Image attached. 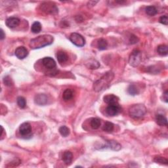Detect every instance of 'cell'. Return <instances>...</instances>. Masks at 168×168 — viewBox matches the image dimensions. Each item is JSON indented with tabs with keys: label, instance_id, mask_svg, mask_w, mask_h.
<instances>
[{
	"label": "cell",
	"instance_id": "cell-1",
	"mask_svg": "<svg viewBox=\"0 0 168 168\" xmlns=\"http://www.w3.org/2000/svg\"><path fill=\"white\" fill-rule=\"evenodd\" d=\"M114 78V74L110 71L104 74L101 78L95 82L93 84V89L96 92H100L105 90L110 86L112 81Z\"/></svg>",
	"mask_w": 168,
	"mask_h": 168
},
{
	"label": "cell",
	"instance_id": "cell-2",
	"mask_svg": "<svg viewBox=\"0 0 168 168\" xmlns=\"http://www.w3.org/2000/svg\"><path fill=\"white\" fill-rule=\"evenodd\" d=\"M54 38L51 35H42L34 39H31L30 46L33 49L43 48L53 44Z\"/></svg>",
	"mask_w": 168,
	"mask_h": 168
},
{
	"label": "cell",
	"instance_id": "cell-3",
	"mask_svg": "<svg viewBox=\"0 0 168 168\" xmlns=\"http://www.w3.org/2000/svg\"><path fill=\"white\" fill-rule=\"evenodd\" d=\"M146 112V108L144 105L142 104H137L134 105L129 108V116L133 118H140L145 116Z\"/></svg>",
	"mask_w": 168,
	"mask_h": 168
},
{
	"label": "cell",
	"instance_id": "cell-4",
	"mask_svg": "<svg viewBox=\"0 0 168 168\" xmlns=\"http://www.w3.org/2000/svg\"><path fill=\"white\" fill-rule=\"evenodd\" d=\"M142 61V52L139 50H134L131 53L129 59V64L133 67L138 66Z\"/></svg>",
	"mask_w": 168,
	"mask_h": 168
},
{
	"label": "cell",
	"instance_id": "cell-5",
	"mask_svg": "<svg viewBox=\"0 0 168 168\" xmlns=\"http://www.w3.org/2000/svg\"><path fill=\"white\" fill-rule=\"evenodd\" d=\"M69 39L73 44L79 47H84L85 44V38L78 33H72L70 36Z\"/></svg>",
	"mask_w": 168,
	"mask_h": 168
},
{
	"label": "cell",
	"instance_id": "cell-6",
	"mask_svg": "<svg viewBox=\"0 0 168 168\" xmlns=\"http://www.w3.org/2000/svg\"><path fill=\"white\" fill-rule=\"evenodd\" d=\"M19 132L23 138L29 139L32 137V127L28 122H24L19 127Z\"/></svg>",
	"mask_w": 168,
	"mask_h": 168
},
{
	"label": "cell",
	"instance_id": "cell-7",
	"mask_svg": "<svg viewBox=\"0 0 168 168\" xmlns=\"http://www.w3.org/2000/svg\"><path fill=\"white\" fill-rule=\"evenodd\" d=\"M41 8L43 11L49 14H56L59 12V9L53 3L45 2L41 5Z\"/></svg>",
	"mask_w": 168,
	"mask_h": 168
},
{
	"label": "cell",
	"instance_id": "cell-8",
	"mask_svg": "<svg viewBox=\"0 0 168 168\" xmlns=\"http://www.w3.org/2000/svg\"><path fill=\"white\" fill-rule=\"evenodd\" d=\"M121 112V108L118 104L109 105L106 109V112L109 116H115Z\"/></svg>",
	"mask_w": 168,
	"mask_h": 168
},
{
	"label": "cell",
	"instance_id": "cell-9",
	"mask_svg": "<svg viewBox=\"0 0 168 168\" xmlns=\"http://www.w3.org/2000/svg\"><path fill=\"white\" fill-rule=\"evenodd\" d=\"M121 148V146L120 143L115 141V140H106V145L102 146L100 148H109L112 150V151H120Z\"/></svg>",
	"mask_w": 168,
	"mask_h": 168
},
{
	"label": "cell",
	"instance_id": "cell-10",
	"mask_svg": "<svg viewBox=\"0 0 168 168\" xmlns=\"http://www.w3.org/2000/svg\"><path fill=\"white\" fill-rule=\"evenodd\" d=\"M34 103L39 106L46 105L49 103V97L45 94H38L35 96Z\"/></svg>",
	"mask_w": 168,
	"mask_h": 168
},
{
	"label": "cell",
	"instance_id": "cell-11",
	"mask_svg": "<svg viewBox=\"0 0 168 168\" xmlns=\"http://www.w3.org/2000/svg\"><path fill=\"white\" fill-rule=\"evenodd\" d=\"M15 54L19 59H24L28 55V51L24 46H20L16 49Z\"/></svg>",
	"mask_w": 168,
	"mask_h": 168
},
{
	"label": "cell",
	"instance_id": "cell-12",
	"mask_svg": "<svg viewBox=\"0 0 168 168\" xmlns=\"http://www.w3.org/2000/svg\"><path fill=\"white\" fill-rule=\"evenodd\" d=\"M43 65L48 69H53L56 67V62L51 57H45L42 59Z\"/></svg>",
	"mask_w": 168,
	"mask_h": 168
},
{
	"label": "cell",
	"instance_id": "cell-13",
	"mask_svg": "<svg viewBox=\"0 0 168 168\" xmlns=\"http://www.w3.org/2000/svg\"><path fill=\"white\" fill-rule=\"evenodd\" d=\"M5 24L10 28H14L19 25L20 20L17 17H9L6 20Z\"/></svg>",
	"mask_w": 168,
	"mask_h": 168
},
{
	"label": "cell",
	"instance_id": "cell-14",
	"mask_svg": "<svg viewBox=\"0 0 168 168\" xmlns=\"http://www.w3.org/2000/svg\"><path fill=\"white\" fill-rule=\"evenodd\" d=\"M103 100L104 101L106 104H108V105H114V104H118L119 98L114 95L111 94L104 97Z\"/></svg>",
	"mask_w": 168,
	"mask_h": 168
},
{
	"label": "cell",
	"instance_id": "cell-15",
	"mask_svg": "<svg viewBox=\"0 0 168 168\" xmlns=\"http://www.w3.org/2000/svg\"><path fill=\"white\" fill-rule=\"evenodd\" d=\"M57 59L60 64L65 63L68 59V56L65 51H59L57 53Z\"/></svg>",
	"mask_w": 168,
	"mask_h": 168
},
{
	"label": "cell",
	"instance_id": "cell-16",
	"mask_svg": "<svg viewBox=\"0 0 168 168\" xmlns=\"http://www.w3.org/2000/svg\"><path fill=\"white\" fill-rule=\"evenodd\" d=\"M85 66H86L88 68L94 70L99 68L100 64L97 60L94 59H91L88 60L87 62L85 63Z\"/></svg>",
	"mask_w": 168,
	"mask_h": 168
},
{
	"label": "cell",
	"instance_id": "cell-17",
	"mask_svg": "<svg viewBox=\"0 0 168 168\" xmlns=\"http://www.w3.org/2000/svg\"><path fill=\"white\" fill-rule=\"evenodd\" d=\"M63 160L65 164L70 165L72 163V159H73V155L72 153L70 151H65L63 153Z\"/></svg>",
	"mask_w": 168,
	"mask_h": 168
},
{
	"label": "cell",
	"instance_id": "cell-18",
	"mask_svg": "<svg viewBox=\"0 0 168 168\" xmlns=\"http://www.w3.org/2000/svg\"><path fill=\"white\" fill-rule=\"evenodd\" d=\"M156 123L160 126H167V120L164 116L161 114H158L156 116Z\"/></svg>",
	"mask_w": 168,
	"mask_h": 168
},
{
	"label": "cell",
	"instance_id": "cell-19",
	"mask_svg": "<svg viewBox=\"0 0 168 168\" xmlns=\"http://www.w3.org/2000/svg\"><path fill=\"white\" fill-rule=\"evenodd\" d=\"M73 96H74V93H73V91L70 89H66L63 92V100H65V101H68V100H71L72 99Z\"/></svg>",
	"mask_w": 168,
	"mask_h": 168
},
{
	"label": "cell",
	"instance_id": "cell-20",
	"mask_svg": "<svg viewBox=\"0 0 168 168\" xmlns=\"http://www.w3.org/2000/svg\"><path fill=\"white\" fill-rule=\"evenodd\" d=\"M127 92L131 95L135 96L139 93V89L135 85L131 84L127 88Z\"/></svg>",
	"mask_w": 168,
	"mask_h": 168
},
{
	"label": "cell",
	"instance_id": "cell-21",
	"mask_svg": "<svg viewBox=\"0 0 168 168\" xmlns=\"http://www.w3.org/2000/svg\"><path fill=\"white\" fill-rule=\"evenodd\" d=\"M158 53L161 56H166L168 54V48L166 45H160L157 48Z\"/></svg>",
	"mask_w": 168,
	"mask_h": 168
},
{
	"label": "cell",
	"instance_id": "cell-22",
	"mask_svg": "<svg viewBox=\"0 0 168 168\" xmlns=\"http://www.w3.org/2000/svg\"><path fill=\"white\" fill-rule=\"evenodd\" d=\"M41 30V24L38 21H36L33 23L31 27V31L33 33H38Z\"/></svg>",
	"mask_w": 168,
	"mask_h": 168
},
{
	"label": "cell",
	"instance_id": "cell-23",
	"mask_svg": "<svg viewBox=\"0 0 168 168\" xmlns=\"http://www.w3.org/2000/svg\"><path fill=\"white\" fill-rule=\"evenodd\" d=\"M97 47H98L99 50H105L108 47V42L106 39L101 38L99 39L97 43Z\"/></svg>",
	"mask_w": 168,
	"mask_h": 168
},
{
	"label": "cell",
	"instance_id": "cell-24",
	"mask_svg": "<svg viewBox=\"0 0 168 168\" xmlns=\"http://www.w3.org/2000/svg\"><path fill=\"white\" fill-rule=\"evenodd\" d=\"M101 125V121L97 118H93L91 120V126L93 129H97Z\"/></svg>",
	"mask_w": 168,
	"mask_h": 168
},
{
	"label": "cell",
	"instance_id": "cell-25",
	"mask_svg": "<svg viewBox=\"0 0 168 168\" xmlns=\"http://www.w3.org/2000/svg\"><path fill=\"white\" fill-rule=\"evenodd\" d=\"M145 12L149 16H154L157 14L158 11L154 6H148L145 9Z\"/></svg>",
	"mask_w": 168,
	"mask_h": 168
},
{
	"label": "cell",
	"instance_id": "cell-26",
	"mask_svg": "<svg viewBox=\"0 0 168 168\" xmlns=\"http://www.w3.org/2000/svg\"><path fill=\"white\" fill-rule=\"evenodd\" d=\"M114 126L112 122L110 121H106L105 122V124H104V126L103 127V130L104 131H106V132L111 133L112 131L114 130Z\"/></svg>",
	"mask_w": 168,
	"mask_h": 168
},
{
	"label": "cell",
	"instance_id": "cell-27",
	"mask_svg": "<svg viewBox=\"0 0 168 168\" xmlns=\"http://www.w3.org/2000/svg\"><path fill=\"white\" fill-rule=\"evenodd\" d=\"M59 133L61 135L64 137H66L68 136L70 134V129L68 127H67L66 126H61L59 128Z\"/></svg>",
	"mask_w": 168,
	"mask_h": 168
},
{
	"label": "cell",
	"instance_id": "cell-28",
	"mask_svg": "<svg viewBox=\"0 0 168 168\" xmlns=\"http://www.w3.org/2000/svg\"><path fill=\"white\" fill-rule=\"evenodd\" d=\"M17 102V105L19 106L20 108H24L26 107V99H24L23 97H18Z\"/></svg>",
	"mask_w": 168,
	"mask_h": 168
},
{
	"label": "cell",
	"instance_id": "cell-29",
	"mask_svg": "<svg viewBox=\"0 0 168 168\" xmlns=\"http://www.w3.org/2000/svg\"><path fill=\"white\" fill-rule=\"evenodd\" d=\"M154 161L158 164H164V165H167L168 164V161L166 158L161 157V156H156L154 158Z\"/></svg>",
	"mask_w": 168,
	"mask_h": 168
},
{
	"label": "cell",
	"instance_id": "cell-30",
	"mask_svg": "<svg viewBox=\"0 0 168 168\" xmlns=\"http://www.w3.org/2000/svg\"><path fill=\"white\" fill-rule=\"evenodd\" d=\"M146 68H147V69H146V71H147L149 73H151V74H158L159 72H160V70H159V68H158L157 67H156L155 66H149Z\"/></svg>",
	"mask_w": 168,
	"mask_h": 168
},
{
	"label": "cell",
	"instance_id": "cell-31",
	"mask_svg": "<svg viewBox=\"0 0 168 168\" xmlns=\"http://www.w3.org/2000/svg\"><path fill=\"white\" fill-rule=\"evenodd\" d=\"M3 81H4V84L5 85H7V86H11V85H13V80H12V79L9 76H5L4 78V79H3Z\"/></svg>",
	"mask_w": 168,
	"mask_h": 168
},
{
	"label": "cell",
	"instance_id": "cell-32",
	"mask_svg": "<svg viewBox=\"0 0 168 168\" xmlns=\"http://www.w3.org/2000/svg\"><path fill=\"white\" fill-rule=\"evenodd\" d=\"M129 42L131 44H135L137 43H138V41H139V38L137 37L136 36L133 35V34H131L130 38H129Z\"/></svg>",
	"mask_w": 168,
	"mask_h": 168
},
{
	"label": "cell",
	"instance_id": "cell-33",
	"mask_svg": "<svg viewBox=\"0 0 168 168\" xmlns=\"http://www.w3.org/2000/svg\"><path fill=\"white\" fill-rule=\"evenodd\" d=\"M159 22L161 24H164V25H167L168 24V18L167 15H164V16H161L160 19H159Z\"/></svg>",
	"mask_w": 168,
	"mask_h": 168
},
{
	"label": "cell",
	"instance_id": "cell-34",
	"mask_svg": "<svg viewBox=\"0 0 168 168\" xmlns=\"http://www.w3.org/2000/svg\"><path fill=\"white\" fill-rule=\"evenodd\" d=\"M163 100L164 102H168V91H166L163 94Z\"/></svg>",
	"mask_w": 168,
	"mask_h": 168
},
{
	"label": "cell",
	"instance_id": "cell-35",
	"mask_svg": "<svg viewBox=\"0 0 168 168\" xmlns=\"http://www.w3.org/2000/svg\"><path fill=\"white\" fill-rule=\"evenodd\" d=\"M0 38H1V40H3L5 37V34L4 33V30H3L2 29H1V36H0Z\"/></svg>",
	"mask_w": 168,
	"mask_h": 168
},
{
	"label": "cell",
	"instance_id": "cell-36",
	"mask_svg": "<svg viewBox=\"0 0 168 168\" xmlns=\"http://www.w3.org/2000/svg\"><path fill=\"white\" fill-rule=\"evenodd\" d=\"M116 2L118 3V4H124V3H126V1H116Z\"/></svg>",
	"mask_w": 168,
	"mask_h": 168
}]
</instances>
